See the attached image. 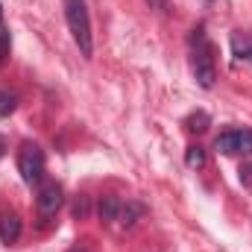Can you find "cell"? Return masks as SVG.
Wrapping results in <instances>:
<instances>
[{
    "label": "cell",
    "mask_w": 252,
    "mask_h": 252,
    "mask_svg": "<svg viewBox=\"0 0 252 252\" xmlns=\"http://www.w3.org/2000/svg\"><path fill=\"white\" fill-rule=\"evenodd\" d=\"M121 208H124V199L115 196V193H106V196L97 202V214H100L103 223H115V220L121 217Z\"/></svg>",
    "instance_id": "6"
},
{
    "label": "cell",
    "mask_w": 252,
    "mask_h": 252,
    "mask_svg": "<svg viewBox=\"0 0 252 252\" xmlns=\"http://www.w3.org/2000/svg\"><path fill=\"white\" fill-rule=\"evenodd\" d=\"M144 214H147V208H144L141 202H132V199H129V202H124V208H121V217H118V220L124 223L126 229H132Z\"/></svg>",
    "instance_id": "8"
},
{
    "label": "cell",
    "mask_w": 252,
    "mask_h": 252,
    "mask_svg": "<svg viewBox=\"0 0 252 252\" xmlns=\"http://www.w3.org/2000/svg\"><path fill=\"white\" fill-rule=\"evenodd\" d=\"M64 21H67V30L79 47V53L85 59H91L94 53V38H91V18H88V6L85 0H64Z\"/></svg>",
    "instance_id": "2"
},
{
    "label": "cell",
    "mask_w": 252,
    "mask_h": 252,
    "mask_svg": "<svg viewBox=\"0 0 252 252\" xmlns=\"http://www.w3.org/2000/svg\"><path fill=\"white\" fill-rule=\"evenodd\" d=\"M35 208H38L41 226H47L56 217V211L62 208V188L56 182H41L38 185V196H35Z\"/></svg>",
    "instance_id": "4"
},
{
    "label": "cell",
    "mask_w": 252,
    "mask_h": 252,
    "mask_svg": "<svg viewBox=\"0 0 252 252\" xmlns=\"http://www.w3.org/2000/svg\"><path fill=\"white\" fill-rule=\"evenodd\" d=\"M88 211H91V199H88V196H79V199L73 202V217H76V220H85Z\"/></svg>",
    "instance_id": "13"
},
{
    "label": "cell",
    "mask_w": 252,
    "mask_h": 252,
    "mask_svg": "<svg viewBox=\"0 0 252 252\" xmlns=\"http://www.w3.org/2000/svg\"><path fill=\"white\" fill-rule=\"evenodd\" d=\"M190 67L199 82V88H211L217 79V62H214V44L208 41L205 30L196 27L190 32Z\"/></svg>",
    "instance_id": "1"
},
{
    "label": "cell",
    "mask_w": 252,
    "mask_h": 252,
    "mask_svg": "<svg viewBox=\"0 0 252 252\" xmlns=\"http://www.w3.org/2000/svg\"><path fill=\"white\" fill-rule=\"evenodd\" d=\"M18 173L27 185H41L44 179V153L38 144H21L18 150Z\"/></svg>",
    "instance_id": "3"
},
{
    "label": "cell",
    "mask_w": 252,
    "mask_h": 252,
    "mask_svg": "<svg viewBox=\"0 0 252 252\" xmlns=\"http://www.w3.org/2000/svg\"><path fill=\"white\" fill-rule=\"evenodd\" d=\"M0 21H3V6H0Z\"/></svg>",
    "instance_id": "17"
},
{
    "label": "cell",
    "mask_w": 252,
    "mask_h": 252,
    "mask_svg": "<svg viewBox=\"0 0 252 252\" xmlns=\"http://www.w3.org/2000/svg\"><path fill=\"white\" fill-rule=\"evenodd\" d=\"M9 44H12V38H9V30H0V64H3V59L9 56Z\"/></svg>",
    "instance_id": "14"
},
{
    "label": "cell",
    "mask_w": 252,
    "mask_h": 252,
    "mask_svg": "<svg viewBox=\"0 0 252 252\" xmlns=\"http://www.w3.org/2000/svg\"><path fill=\"white\" fill-rule=\"evenodd\" d=\"M188 129H190V132H205V129H208V115H205V112L190 115V118H188Z\"/></svg>",
    "instance_id": "11"
},
{
    "label": "cell",
    "mask_w": 252,
    "mask_h": 252,
    "mask_svg": "<svg viewBox=\"0 0 252 252\" xmlns=\"http://www.w3.org/2000/svg\"><path fill=\"white\" fill-rule=\"evenodd\" d=\"M232 50H235V59L252 64V38H241V35H232Z\"/></svg>",
    "instance_id": "9"
},
{
    "label": "cell",
    "mask_w": 252,
    "mask_h": 252,
    "mask_svg": "<svg viewBox=\"0 0 252 252\" xmlns=\"http://www.w3.org/2000/svg\"><path fill=\"white\" fill-rule=\"evenodd\" d=\"M150 6H153V9H158V12H161V9H164V6H167V0H150Z\"/></svg>",
    "instance_id": "16"
},
{
    "label": "cell",
    "mask_w": 252,
    "mask_h": 252,
    "mask_svg": "<svg viewBox=\"0 0 252 252\" xmlns=\"http://www.w3.org/2000/svg\"><path fill=\"white\" fill-rule=\"evenodd\" d=\"M241 182H244V185H250V188H252V164H247V167H241Z\"/></svg>",
    "instance_id": "15"
},
{
    "label": "cell",
    "mask_w": 252,
    "mask_h": 252,
    "mask_svg": "<svg viewBox=\"0 0 252 252\" xmlns=\"http://www.w3.org/2000/svg\"><path fill=\"white\" fill-rule=\"evenodd\" d=\"M217 153L223 156H252V129H232L217 135Z\"/></svg>",
    "instance_id": "5"
},
{
    "label": "cell",
    "mask_w": 252,
    "mask_h": 252,
    "mask_svg": "<svg viewBox=\"0 0 252 252\" xmlns=\"http://www.w3.org/2000/svg\"><path fill=\"white\" fill-rule=\"evenodd\" d=\"M15 106H18V97L15 94H0V118H6V115H12L15 112Z\"/></svg>",
    "instance_id": "12"
},
{
    "label": "cell",
    "mask_w": 252,
    "mask_h": 252,
    "mask_svg": "<svg viewBox=\"0 0 252 252\" xmlns=\"http://www.w3.org/2000/svg\"><path fill=\"white\" fill-rule=\"evenodd\" d=\"M185 164H188L190 170H199V167H205V150H202L199 144L188 147V153H185Z\"/></svg>",
    "instance_id": "10"
},
{
    "label": "cell",
    "mask_w": 252,
    "mask_h": 252,
    "mask_svg": "<svg viewBox=\"0 0 252 252\" xmlns=\"http://www.w3.org/2000/svg\"><path fill=\"white\" fill-rule=\"evenodd\" d=\"M21 238V217L12 211V214H3L0 217V241L9 247V244H18Z\"/></svg>",
    "instance_id": "7"
},
{
    "label": "cell",
    "mask_w": 252,
    "mask_h": 252,
    "mask_svg": "<svg viewBox=\"0 0 252 252\" xmlns=\"http://www.w3.org/2000/svg\"><path fill=\"white\" fill-rule=\"evenodd\" d=\"M73 252H79V250H73Z\"/></svg>",
    "instance_id": "18"
}]
</instances>
